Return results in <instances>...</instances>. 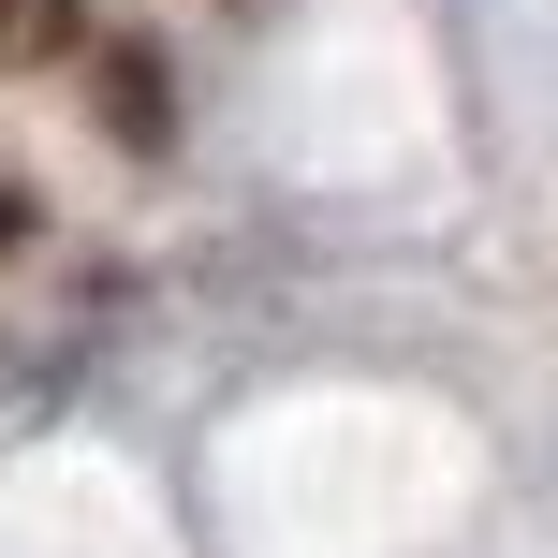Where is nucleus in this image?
Segmentation results:
<instances>
[{"label":"nucleus","mask_w":558,"mask_h":558,"mask_svg":"<svg viewBox=\"0 0 558 558\" xmlns=\"http://www.w3.org/2000/svg\"><path fill=\"white\" fill-rule=\"evenodd\" d=\"M104 104H118V133H133V147H162V74H147V59H118Z\"/></svg>","instance_id":"obj_2"},{"label":"nucleus","mask_w":558,"mask_h":558,"mask_svg":"<svg viewBox=\"0 0 558 558\" xmlns=\"http://www.w3.org/2000/svg\"><path fill=\"white\" fill-rule=\"evenodd\" d=\"M15 235H29V192H15V177H0V251H15Z\"/></svg>","instance_id":"obj_3"},{"label":"nucleus","mask_w":558,"mask_h":558,"mask_svg":"<svg viewBox=\"0 0 558 558\" xmlns=\"http://www.w3.org/2000/svg\"><path fill=\"white\" fill-rule=\"evenodd\" d=\"M59 29H74V0H0V74H15V59H45Z\"/></svg>","instance_id":"obj_1"}]
</instances>
